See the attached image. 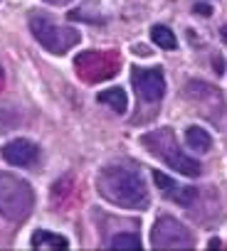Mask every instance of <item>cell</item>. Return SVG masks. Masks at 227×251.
<instances>
[{
    "mask_svg": "<svg viewBox=\"0 0 227 251\" xmlns=\"http://www.w3.org/2000/svg\"><path fill=\"white\" fill-rule=\"evenodd\" d=\"M96 190L106 202L116 204V207H126V209L148 207V187L143 182V175L129 165L104 168L96 180Z\"/></svg>",
    "mask_w": 227,
    "mask_h": 251,
    "instance_id": "cell-1",
    "label": "cell"
},
{
    "mask_svg": "<svg viewBox=\"0 0 227 251\" xmlns=\"http://www.w3.org/2000/svg\"><path fill=\"white\" fill-rule=\"evenodd\" d=\"M35 209V192L30 182L13 173H0V217L20 224Z\"/></svg>",
    "mask_w": 227,
    "mask_h": 251,
    "instance_id": "cell-2",
    "label": "cell"
},
{
    "mask_svg": "<svg viewBox=\"0 0 227 251\" xmlns=\"http://www.w3.org/2000/svg\"><path fill=\"white\" fill-rule=\"evenodd\" d=\"M143 146H146L156 158H161L168 168H173V170H175V173H180V175L198 177V175L202 173L200 163H198V160H193L190 155H185V153L180 151V146H178L175 136H173L168 128H161V131H153V133L143 136Z\"/></svg>",
    "mask_w": 227,
    "mask_h": 251,
    "instance_id": "cell-3",
    "label": "cell"
},
{
    "mask_svg": "<svg viewBox=\"0 0 227 251\" xmlns=\"http://www.w3.org/2000/svg\"><path fill=\"white\" fill-rule=\"evenodd\" d=\"M30 30L35 35V40L52 54H67L77 42H79V32L64 25H57L50 20L47 13H32L30 15Z\"/></svg>",
    "mask_w": 227,
    "mask_h": 251,
    "instance_id": "cell-4",
    "label": "cell"
},
{
    "mask_svg": "<svg viewBox=\"0 0 227 251\" xmlns=\"http://www.w3.org/2000/svg\"><path fill=\"white\" fill-rule=\"evenodd\" d=\"M151 244L156 249H190L195 244V239H193V231L183 222H178L173 217H161L153 224Z\"/></svg>",
    "mask_w": 227,
    "mask_h": 251,
    "instance_id": "cell-5",
    "label": "cell"
},
{
    "mask_svg": "<svg viewBox=\"0 0 227 251\" xmlns=\"http://www.w3.org/2000/svg\"><path fill=\"white\" fill-rule=\"evenodd\" d=\"M131 81H134V89H136L139 99L146 101V103H158L166 94V79H163L161 67H153V69L134 67L131 69Z\"/></svg>",
    "mask_w": 227,
    "mask_h": 251,
    "instance_id": "cell-6",
    "label": "cell"
},
{
    "mask_svg": "<svg viewBox=\"0 0 227 251\" xmlns=\"http://www.w3.org/2000/svg\"><path fill=\"white\" fill-rule=\"evenodd\" d=\"M37 155H40L37 146L28 138H15L0 148V158L13 168H30L37 160Z\"/></svg>",
    "mask_w": 227,
    "mask_h": 251,
    "instance_id": "cell-7",
    "label": "cell"
},
{
    "mask_svg": "<svg viewBox=\"0 0 227 251\" xmlns=\"http://www.w3.org/2000/svg\"><path fill=\"white\" fill-rule=\"evenodd\" d=\"M153 182L158 185L161 195H163L166 200L175 202V204L188 207V204H193L195 197H198V190L185 187V185H180L178 180H173V177H168V175H163V173H153Z\"/></svg>",
    "mask_w": 227,
    "mask_h": 251,
    "instance_id": "cell-8",
    "label": "cell"
},
{
    "mask_svg": "<svg viewBox=\"0 0 227 251\" xmlns=\"http://www.w3.org/2000/svg\"><path fill=\"white\" fill-rule=\"evenodd\" d=\"M185 143L195 153H207L210 146H212V138L205 128H200V126H190V128L185 131Z\"/></svg>",
    "mask_w": 227,
    "mask_h": 251,
    "instance_id": "cell-9",
    "label": "cell"
},
{
    "mask_svg": "<svg viewBox=\"0 0 227 251\" xmlns=\"http://www.w3.org/2000/svg\"><path fill=\"white\" fill-rule=\"evenodd\" d=\"M99 103L109 106L114 113H124L129 108V99L124 94V89H106L99 94Z\"/></svg>",
    "mask_w": 227,
    "mask_h": 251,
    "instance_id": "cell-10",
    "label": "cell"
},
{
    "mask_svg": "<svg viewBox=\"0 0 227 251\" xmlns=\"http://www.w3.org/2000/svg\"><path fill=\"white\" fill-rule=\"evenodd\" d=\"M30 244H32L35 249H67V246H69V241H67L64 236H57V234L45 231V229H37V231L32 234Z\"/></svg>",
    "mask_w": 227,
    "mask_h": 251,
    "instance_id": "cell-11",
    "label": "cell"
},
{
    "mask_svg": "<svg viewBox=\"0 0 227 251\" xmlns=\"http://www.w3.org/2000/svg\"><path fill=\"white\" fill-rule=\"evenodd\" d=\"M151 37H153V42H156L158 47H163V50H175V47H178V40H175L173 30H168L166 25H153V27H151Z\"/></svg>",
    "mask_w": 227,
    "mask_h": 251,
    "instance_id": "cell-12",
    "label": "cell"
},
{
    "mask_svg": "<svg viewBox=\"0 0 227 251\" xmlns=\"http://www.w3.org/2000/svg\"><path fill=\"white\" fill-rule=\"evenodd\" d=\"M111 249H141V239L136 234H116L109 239Z\"/></svg>",
    "mask_w": 227,
    "mask_h": 251,
    "instance_id": "cell-13",
    "label": "cell"
},
{
    "mask_svg": "<svg viewBox=\"0 0 227 251\" xmlns=\"http://www.w3.org/2000/svg\"><path fill=\"white\" fill-rule=\"evenodd\" d=\"M193 10H195V13H202V15H210V8H207V5H195Z\"/></svg>",
    "mask_w": 227,
    "mask_h": 251,
    "instance_id": "cell-14",
    "label": "cell"
},
{
    "mask_svg": "<svg viewBox=\"0 0 227 251\" xmlns=\"http://www.w3.org/2000/svg\"><path fill=\"white\" fill-rule=\"evenodd\" d=\"M45 3H50V5H67V3H72V0H45Z\"/></svg>",
    "mask_w": 227,
    "mask_h": 251,
    "instance_id": "cell-15",
    "label": "cell"
}]
</instances>
